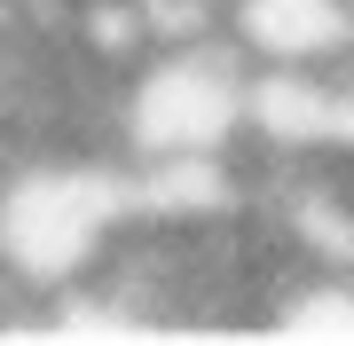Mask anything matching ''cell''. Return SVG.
I'll list each match as a JSON object with an SVG mask.
<instances>
[{"mask_svg":"<svg viewBox=\"0 0 354 346\" xmlns=\"http://www.w3.org/2000/svg\"><path fill=\"white\" fill-rule=\"evenodd\" d=\"M221 32L252 71H346L354 64V0H228Z\"/></svg>","mask_w":354,"mask_h":346,"instance_id":"obj_3","label":"cell"},{"mask_svg":"<svg viewBox=\"0 0 354 346\" xmlns=\"http://www.w3.org/2000/svg\"><path fill=\"white\" fill-rule=\"evenodd\" d=\"M252 118V64L228 48V32L158 39L142 64L118 71L111 95V150L127 166L165 157H236Z\"/></svg>","mask_w":354,"mask_h":346,"instance_id":"obj_2","label":"cell"},{"mask_svg":"<svg viewBox=\"0 0 354 346\" xmlns=\"http://www.w3.org/2000/svg\"><path fill=\"white\" fill-rule=\"evenodd\" d=\"M134 220V166L118 150H24L0 166V291L48 307L87 283Z\"/></svg>","mask_w":354,"mask_h":346,"instance_id":"obj_1","label":"cell"},{"mask_svg":"<svg viewBox=\"0 0 354 346\" xmlns=\"http://www.w3.org/2000/svg\"><path fill=\"white\" fill-rule=\"evenodd\" d=\"M276 338H354V276L346 268H299L268 299Z\"/></svg>","mask_w":354,"mask_h":346,"instance_id":"obj_4","label":"cell"},{"mask_svg":"<svg viewBox=\"0 0 354 346\" xmlns=\"http://www.w3.org/2000/svg\"><path fill=\"white\" fill-rule=\"evenodd\" d=\"M323 150H346L354 157V64L330 71V142H323Z\"/></svg>","mask_w":354,"mask_h":346,"instance_id":"obj_5","label":"cell"}]
</instances>
